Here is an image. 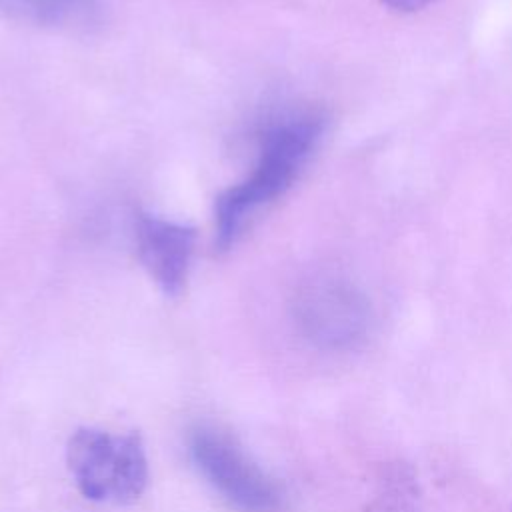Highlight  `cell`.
Here are the masks:
<instances>
[{
    "label": "cell",
    "instance_id": "1",
    "mask_svg": "<svg viewBox=\"0 0 512 512\" xmlns=\"http://www.w3.org/2000/svg\"><path fill=\"white\" fill-rule=\"evenodd\" d=\"M324 132L316 112H292L270 122L258 140V156L250 174L222 192L214 206L216 244L230 248L246 222L266 204L282 196L302 172Z\"/></svg>",
    "mask_w": 512,
    "mask_h": 512
},
{
    "label": "cell",
    "instance_id": "2",
    "mask_svg": "<svg viewBox=\"0 0 512 512\" xmlns=\"http://www.w3.org/2000/svg\"><path fill=\"white\" fill-rule=\"evenodd\" d=\"M66 464L80 494L94 502L128 504L148 484V458L138 434L80 428L68 440Z\"/></svg>",
    "mask_w": 512,
    "mask_h": 512
},
{
    "label": "cell",
    "instance_id": "3",
    "mask_svg": "<svg viewBox=\"0 0 512 512\" xmlns=\"http://www.w3.org/2000/svg\"><path fill=\"white\" fill-rule=\"evenodd\" d=\"M302 336L322 350H350L358 346L372 322L370 302L352 282L322 274L306 280L292 304Z\"/></svg>",
    "mask_w": 512,
    "mask_h": 512
},
{
    "label": "cell",
    "instance_id": "4",
    "mask_svg": "<svg viewBox=\"0 0 512 512\" xmlns=\"http://www.w3.org/2000/svg\"><path fill=\"white\" fill-rule=\"evenodd\" d=\"M188 450L198 472L234 508L242 512H274L282 502L278 482L264 472L228 434L198 426Z\"/></svg>",
    "mask_w": 512,
    "mask_h": 512
},
{
    "label": "cell",
    "instance_id": "5",
    "mask_svg": "<svg viewBox=\"0 0 512 512\" xmlns=\"http://www.w3.org/2000/svg\"><path fill=\"white\" fill-rule=\"evenodd\" d=\"M134 232L138 258L150 278L162 292L178 294L186 282L194 252V228L148 212H138Z\"/></svg>",
    "mask_w": 512,
    "mask_h": 512
},
{
    "label": "cell",
    "instance_id": "6",
    "mask_svg": "<svg viewBox=\"0 0 512 512\" xmlns=\"http://www.w3.org/2000/svg\"><path fill=\"white\" fill-rule=\"evenodd\" d=\"M6 16L54 30H86L100 20L98 0H0Z\"/></svg>",
    "mask_w": 512,
    "mask_h": 512
},
{
    "label": "cell",
    "instance_id": "7",
    "mask_svg": "<svg viewBox=\"0 0 512 512\" xmlns=\"http://www.w3.org/2000/svg\"><path fill=\"white\" fill-rule=\"evenodd\" d=\"M364 512H424L414 466L402 458L382 462Z\"/></svg>",
    "mask_w": 512,
    "mask_h": 512
},
{
    "label": "cell",
    "instance_id": "8",
    "mask_svg": "<svg viewBox=\"0 0 512 512\" xmlns=\"http://www.w3.org/2000/svg\"><path fill=\"white\" fill-rule=\"evenodd\" d=\"M380 2H384L386 6H390L394 10H400V12H414V10L426 8L434 0H380Z\"/></svg>",
    "mask_w": 512,
    "mask_h": 512
}]
</instances>
